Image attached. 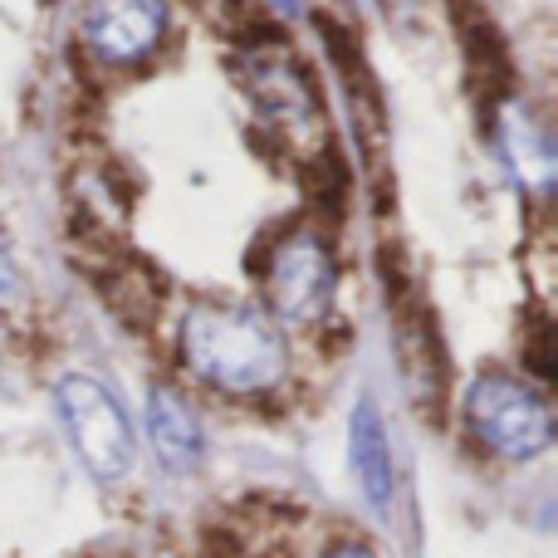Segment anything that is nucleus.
I'll list each match as a JSON object with an SVG mask.
<instances>
[{"label": "nucleus", "mask_w": 558, "mask_h": 558, "mask_svg": "<svg viewBox=\"0 0 558 558\" xmlns=\"http://www.w3.org/2000/svg\"><path fill=\"white\" fill-rule=\"evenodd\" d=\"M182 357L221 392H265L284 373V348L260 314L235 304H196L182 318Z\"/></svg>", "instance_id": "obj_1"}, {"label": "nucleus", "mask_w": 558, "mask_h": 558, "mask_svg": "<svg viewBox=\"0 0 558 558\" xmlns=\"http://www.w3.org/2000/svg\"><path fill=\"white\" fill-rule=\"evenodd\" d=\"M471 432L505 461H534L554 441V412L530 383L490 373L465 392Z\"/></svg>", "instance_id": "obj_2"}, {"label": "nucleus", "mask_w": 558, "mask_h": 558, "mask_svg": "<svg viewBox=\"0 0 558 558\" xmlns=\"http://www.w3.org/2000/svg\"><path fill=\"white\" fill-rule=\"evenodd\" d=\"M383 279H387V304H392V343H397V367H402L407 387H412L416 412L436 416L446 402V348L441 328H436L426 299L416 284L402 275L392 251H383Z\"/></svg>", "instance_id": "obj_3"}, {"label": "nucleus", "mask_w": 558, "mask_h": 558, "mask_svg": "<svg viewBox=\"0 0 558 558\" xmlns=\"http://www.w3.org/2000/svg\"><path fill=\"white\" fill-rule=\"evenodd\" d=\"M59 422H64L69 441H74L78 461L98 475V481H118L133 471V426H128L123 407L113 402L98 377H64L54 392Z\"/></svg>", "instance_id": "obj_4"}, {"label": "nucleus", "mask_w": 558, "mask_h": 558, "mask_svg": "<svg viewBox=\"0 0 558 558\" xmlns=\"http://www.w3.org/2000/svg\"><path fill=\"white\" fill-rule=\"evenodd\" d=\"M270 304L289 324H314L333 299V255L314 231H294L279 241L270 270H265Z\"/></svg>", "instance_id": "obj_5"}, {"label": "nucleus", "mask_w": 558, "mask_h": 558, "mask_svg": "<svg viewBox=\"0 0 558 558\" xmlns=\"http://www.w3.org/2000/svg\"><path fill=\"white\" fill-rule=\"evenodd\" d=\"M84 45L104 64H143L167 35L162 0H88L84 10Z\"/></svg>", "instance_id": "obj_6"}, {"label": "nucleus", "mask_w": 558, "mask_h": 558, "mask_svg": "<svg viewBox=\"0 0 558 558\" xmlns=\"http://www.w3.org/2000/svg\"><path fill=\"white\" fill-rule=\"evenodd\" d=\"M84 275H94V284H98V294L108 299V308L133 328H147L167 304L162 275H157L147 260H137L133 251H123V245L94 251L84 260Z\"/></svg>", "instance_id": "obj_7"}, {"label": "nucleus", "mask_w": 558, "mask_h": 558, "mask_svg": "<svg viewBox=\"0 0 558 558\" xmlns=\"http://www.w3.org/2000/svg\"><path fill=\"white\" fill-rule=\"evenodd\" d=\"M245 88L255 94V104L265 108L270 118H279L284 128H318V94L308 84V74L284 54L279 45L270 49H251L241 64Z\"/></svg>", "instance_id": "obj_8"}, {"label": "nucleus", "mask_w": 558, "mask_h": 558, "mask_svg": "<svg viewBox=\"0 0 558 558\" xmlns=\"http://www.w3.org/2000/svg\"><path fill=\"white\" fill-rule=\"evenodd\" d=\"M147 436H153V451L162 461V471L186 475L202 461V426L196 412L172 392V387H157L153 402H147Z\"/></svg>", "instance_id": "obj_9"}, {"label": "nucleus", "mask_w": 558, "mask_h": 558, "mask_svg": "<svg viewBox=\"0 0 558 558\" xmlns=\"http://www.w3.org/2000/svg\"><path fill=\"white\" fill-rule=\"evenodd\" d=\"M353 475L373 510L392 505V451H387L383 416H377L373 402H357L353 412Z\"/></svg>", "instance_id": "obj_10"}, {"label": "nucleus", "mask_w": 558, "mask_h": 558, "mask_svg": "<svg viewBox=\"0 0 558 558\" xmlns=\"http://www.w3.org/2000/svg\"><path fill=\"white\" fill-rule=\"evenodd\" d=\"M500 147H505V157H510V167L520 172V182L539 186V192L554 182V153H549V143H544V133H539V128H534L524 113H510V118H505Z\"/></svg>", "instance_id": "obj_11"}, {"label": "nucleus", "mask_w": 558, "mask_h": 558, "mask_svg": "<svg viewBox=\"0 0 558 558\" xmlns=\"http://www.w3.org/2000/svg\"><path fill=\"white\" fill-rule=\"evenodd\" d=\"M10 294H15V265H10L5 251H0V304H5Z\"/></svg>", "instance_id": "obj_12"}, {"label": "nucleus", "mask_w": 558, "mask_h": 558, "mask_svg": "<svg viewBox=\"0 0 558 558\" xmlns=\"http://www.w3.org/2000/svg\"><path fill=\"white\" fill-rule=\"evenodd\" d=\"M324 558H377V554L367 549V544H333Z\"/></svg>", "instance_id": "obj_13"}]
</instances>
